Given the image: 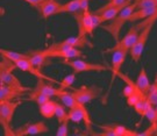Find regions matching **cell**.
I'll return each mask as SVG.
<instances>
[{"label": "cell", "instance_id": "6da1fadb", "mask_svg": "<svg viewBox=\"0 0 157 136\" xmlns=\"http://www.w3.org/2000/svg\"><path fill=\"white\" fill-rule=\"evenodd\" d=\"M61 99V101L63 102V105L65 107L69 108V118L70 121L78 123L82 120L85 122V126L87 128V130H91V116L89 111L86 109L84 104L79 102L72 94V91H64L61 96H58Z\"/></svg>", "mask_w": 157, "mask_h": 136}, {"label": "cell", "instance_id": "7a4b0ae2", "mask_svg": "<svg viewBox=\"0 0 157 136\" xmlns=\"http://www.w3.org/2000/svg\"><path fill=\"white\" fill-rule=\"evenodd\" d=\"M137 4H139V0H135L134 2L129 4L128 6H126L124 9L120 12L114 19H112L111 21H108L107 25L100 26L104 30H106V32H108L109 34L112 35L113 39L115 40V42L119 41V34H120L121 29H122L124 23L127 22V21H129L132 14H133L135 12V9L137 8Z\"/></svg>", "mask_w": 157, "mask_h": 136}, {"label": "cell", "instance_id": "3957f363", "mask_svg": "<svg viewBox=\"0 0 157 136\" xmlns=\"http://www.w3.org/2000/svg\"><path fill=\"white\" fill-rule=\"evenodd\" d=\"M14 69H17L15 63L2 56V59L0 63V81H1V84H6V85L13 86V87H17V89L23 90L26 92H29L30 89L23 86L21 84V81L14 76V74H13Z\"/></svg>", "mask_w": 157, "mask_h": 136}, {"label": "cell", "instance_id": "277c9868", "mask_svg": "<svg viewBox=\"0 0 157 136\" xmlns=\"http://www.w3.org/2000/svg\"><path fill=\"white\" fill-rule=\"evenodd\" d=\"M20 105L21 101H13V100L0 101V123L4 129L5 136H14V131L11 129V125L14 113L17 106Z\"/></svg>", "mask_w": 157, "mask_h": 136}, {"label": "cell", "instance_id": "5b68a950", "mask_svg": "<svg viewBox=\"0 0 157 136\" xmlns=\"http://www.w3.org/2000/svg\"><path fill=\"white\" fill-rule=\"evenodd\" d=\"M113 51V57H112V77H111V81H109V86H108V90H107L106 94L104 96V100L102 102L104 104H106V99L108 94H109V92L112 90V86H113V83H114V80L115 78L118 77L119 72H120V70H121V66L124 65V59H126V56H127V54H128V51L124 50V48H121L120 45L115 44L114 45V48L112 49Z\"/></svg>", "mask_w": 157, "mask_h": 136}, {"label": "cell", "instance_id": "8992f818", "mask_svg": "<svg viewBox=\"0 0 157 136\" xmlns=\"http://www.w3.org/2000/svg\"><path fill=\"white\" fill-rule=\"evenodd\" d=\"M152 26L154 25H150V26H147V27L141 29L137 40H136L134 45L129 50V55H130L132 59L135 63H137L140 61L141 56H142V54L144 51V48H146V44L147 42H148V39H149V35H150V32H151L152 29Z\"/></svg>", "mask_w": 157, "mask_h": 136}, {"label": "cell", "instance_id": "52a82bcc", "mask_svg": "<svg viewBox=\"0 0 157 136\" xmlns=\"http://www.w3.org/2000/svg\"><path fill=\"white\" fill-rule=\"evenodd\" d=\"M64 64L69 65L70 68L73 70V72L76 74H82V72H91V71H95V72H101V71H106L107 68L104 66L102 64L99 63H90L85 62L83 59H64Z\"/></svg>", "mask_w": 157, "mask_h": 136}, {"label": "cell", "instance_id": "ba28073f", "mask_svg": "<svg viewBox=\"0 0 157 136\" xmlns=\"http://www.w3.org/2000/svg\"><path fill=\"white\" fill-rule=\"evenodd\" d=\"M75 17L78 23L79 36H86V34L92 35L94 27H93V21H92V13L89 11V8L76 13Z\"/></svg>", "mask_w": 157, "mask_h": 136}, {"label": "cell", "instance_id": "9c48e42d", "mask_svg": "<svg viewBox=\"0 0 157 136\" xmlns=\"http://www.w3.org/2000/svg\"><path fill=\"white\" fill-rule=\"evenodd\" d=\"M73 96L82 104H89L97 99L100 93V89L97 86H82L79 89H71Z\"/></svg>", "mask_w": 157, "mask_h": 136}, {"label": "cell", "instance_id": "30bf717a", "mask_svg": "<svg viewBox=\"0 0 157 136\" xmlns=\"http://www.w3.org/2000/svg\"><path fill=\"white\" fill-rule=\"evenodd\" d=\"M15 65H17V69H19L20 71L28 72V74H33V76H35V77L40 78V79L48 80V81L54 83V84H57V85H59V83H61V81L55 80L54 78H51V77H49V76L44 74L41 70L35 68L33 64H32V62L29 61V58H26V59H21V61H19L17 63H15Z\"/></svg>", "mask_w": 157, "mask_h": 136}, {"label": "cell", "instance_id": "8fae6325", "mask_svg": "<svg viewBox=\"0 0 157 136\" xmlns=\"http://www.w3.org/2000/svg\"><path fill=\"white\" fill-rule=\"evenodd\" d=\"M14 136H25V135H39V134H44L48 131V127L44 122L40 121L35 123H27L20 128L13 129Z\"/></svg>", "mask_w": 157, "mask_h": 136}, {"label": "cell", "instance_id": "7c38bea8", "mask_svg": "<svg viewBox=\"0 0 157 136\" xmlns=\"http://www.w3.org/2000/svg\"><path fill=\"white\" fill-rule=\"evenodd\" d=\"M44 55L47 57H61L63 59H71V58H77V57L83 56V52L79 50L78 48H70V49H51L48 48L43 50Z\"/></svg>", "mask_w": 157, "mask_h": 136}, {"label": "cell", "instance_id": "4fadbf2b", "mask_svg": "<svg viewBox=\"0 0 157 136\" xmlns=\"http://www.w3.org/2000/svg\"><path fill=\"white\" fill-rule=\"evenodd\" d=\"M62 4L58 2L57 0H44L40 7L37 8L41 13V15L43 17L44 20H48V17H52V15H57L61 14V8H62Z\"/></svg>", "mask_w": 157, "mask_h": 136}, {"label": "cell", "instance_id": "5bb4252c", "mask_svg": "<svg viewBox=\"0 0 157 136\" xmlns=\"http://www.w3.org/2000/svg\"><path fill=\"white\" fill-rule=\"evenodd\" d=\"M140 32H141L140 27H139L137 25H135V26H133L132 28L129 29L128 33L124 35L121 40H119L115 44L120 45L121 48H124V50H127L129 52L130 48L134 45V43L136 42V40H137Z\"/></svg>", "mask_w": 157, "mask_h": 136}, {"label": "cell", "instance_id": "9a60e30c", "mask_svg": "<svg viewBox=\"0 0 157 136\" xmlns=\"http://www.w3.org/2000/svg\"><path fill=\"white\" fill-rule=\"evenodd\" d=\"M34 92L36 93H42V94H45V96H59L64 92V89L62 87H54L52 85L48 84V83H44V79H40L36 84V87L33 89Z\"/></svg>", "mask_w": 157, "mask_h": 136}, {"label": "cell", "instance_id": "2e32d148", "mask_svg": "<svg viewBox=\"0 0 157 136\" xmlns=\"http://www.w3.org/2000/svg\"><path fill=\"white\" fill-rule=\"evenodd\" d=\"M23 93H26V91L13 87V86L1 84L0 85V101H6V100H13L20 98Z\"/></svg>", "mask_w": 157, "mask_h": 136}, {"label": "cell", "instance_id": "e0dca14e", "mask_svg": "<svg viewBox=\"0 0 157 136\" xmlns=\"http://www.w3.org/2000/svg\"><path fill=\"white\" fill-rule=\"evenodd\" d=\"M29 55V61L32 62L34 66L36 69H39V70H42V68L44 66V65H48V64H50L49 62V57H47L44 55V52L43 50H33L28 52Z\"/></svg>", "mask_w": 157, "mask_h": 136}, {"label": "cell", "instance_id": "ac0fdd59", "mask_svg": "<svg viewBox=\"0 0 157 136\" xmlns=\"http://www.w3.org/2000/svg\"><path fill=\"white\" fill-rule=\"evenodd\" d=\"M101 129L107 131H112L115 136H136L139 135L136 131L130 130L126 126L121 125H106V126H100Z\"/></svg>", "mask_w": 157, "mask_h": 136}, {"label": "cell", "instance_id": "d6986e66", "mask_svg": "<svg viewBox=\"0 0 157 136\" xmlns=\"http://www.w3.org/2000/svg\"><path fill=\"white\" fill-rule=\"evenodd\" d=\"M136 85L137 87L140 89L147 96H148V93H149V91H150V81H149V78H148V76H147V71L144 66H142L140 70V74L137 76V79H136Z\"/></svg>", "mask_w": 157, "mask_h": 136}, {"label": "cell", "instance_id": "ffe728a7", "mask_svg": "<svg viewBox=\"0 0 157 136\" xmlns=\"http://www.w3.org/2000/svg\"><path fill=\"white\" fill-rule=\"evenodd\" d=\"M157 7H150V8H136L135 12L132 14V17L129 19L130 22H135V21H142L146 20L147 17H149L156 12Z\"/></svg>", "mask_w": 157, "mask_h": 136}, {"label": "cell", "instance_id": "44dd1931", "mask_svg": "<svg viewBox=\"0 0 157 136\" xmlns=\"http://www.w3.org/2000/svg\"><path fill=\"white\" fill-rule=\"evenodd\" d=\"M40 113L42 116H44L45 119H52L56 113V102L49 100L42 106H40Z\"/></svg>", "mask_w": 157, "mask_h": 136}, {"label": "cell", "instance_id": "7402d4cb", "mask_svg": "<svg viewBox=\"0 0 157 136\" xmlns=\"http://www.w3.org/2000/svg\"><path fill=\"white\" fill-rule=\"evenodd\" d=\"M0 52H1V56L6 57L7 59H10V61H12V62H14V63H17L19 61H21V59L29 58L28 54H21V52H17V51L1 49Z\"/></svg>", "mask_w": 157, "mask_h": 136}, {"label": "cell", "instance_id": "603a6c76", "mask_svg": "<svg viewBox=\"0 0 157 136\" xmlns=\"http://www.w3.org/2000/svg\"><path fill=\"white\" fill-rule=\"evenodd\" d=\"M63 44L69 45L71 48H82L87 44V40H86V36H77V37H69L67 40L61 41Z\"/></svg>", "mask_w": 157, "mask_h": 136}, {"label": "cell", "instance_id": "cb8c5ba5", "mask_svg": "<svg viewBox=\"0 0 157 136\" xmlns=\"http://www.w3.org/2000/svg\"><path fill=\"white\" fill-rule=\"evenodd\" d=\"M80 11V0H71L64 4L61 8V13H78Z\"/></svg>", "mask_w": 157, "mask_h": 136}, {"label": "cell", "instance_id": "d4e9b609", "mask_svg": "<svg viewBox=\"0 0 157 136\" xmlns=\"http://www.w3.org/2000/svg\"><path fill=\"white\" fill-rule=\"evenodd\" d=\"M51 96H45V94H42V93H36V92H34L33 90L30 91V93H29V96L28 99L29 100H33V101H35L37 105L40 106H42L43 104H45L47 101H49L50 100Z\"/></svg>", "mask_w": 157, "mask_h": 136}, {"label": "cell", "instance_id": "484cf974", "mask_svg": "<svg viewBox=\"0 0 157 136\" xmlns=\"http://www.w3.org/2000/svg\"><path fill=\"white\" fill-rule=\"evenodd\" d=\"M55 118L57 119L58 123H62L65 120H70V118H69V112H67L64 106H62V105L58 104V102H56V113H55Z\"/></svg>", "mask_w": 157, "mask_h": 136}, {"label": "cell", "instance_id": "4316f807", "mask_svg": "<svg viewBox=\"0 0 157 136\" xmlns=\"http://www.w3.org/2000/svg\"><path fill=\"white\" fill-rule=\"evenodd\" d=\"M148 99H149V101L151 102L154 106L157 105V74H156V77H155L154 83L151 84L150 91H149V93H148Z\"/></svg>", "mask_w": 157, "mask_h": 136}, {"label": "cell", "instance_id": "83f0119b", "mask_svg": "<svg viewBox=\"0 0 157 136\" xmlns=\"http://www.w3.org/2000/svg\"><path fill=\"white\" fill-rule=\"evenodd\" d=\"M143 118H147V120L150 123H157V111L156 107L151 105L150 107L146 111V113L143 114Z\"/></svg>", "mask_w": 157, "mask_h": 136}, {"label": "cell", "instance_id": "f1b7e54d", "mask_svg": "<svg viewBox=\"0 0 157 136\" xmlns=\"http://www.w3.org/2000/svg\"><path fill=\"white\" fill-rule=\"evenodd\" d=\"M76 72H73L71 74H67V77H64L62 80H61V83H59V87H62V89H71V86L72 84L75 83V80H76Z\"/></svg>", "mask_w": 157, "mask_h": 136}, {"label": "cell", "instance_id": "f546056e", "mask_svg": "<svg viewBox=\"0 0 157 136\" xmlns=\"http://www.w3.org/2000/svg\"><path fill=\"white\" fill-rule=\"evenodd\" d=\"M157 21V9L156 12L152 14V15H150L149 17H147L146 20H142L137 26L140 27V29L144 28V27H147V26H150V25H154V23Z\"/></svg>", "mask_w": 157, "mask_h": 136}, {"label": "cell", "instance_id": "4dcf8cb0", "mask_svg": "<svg viewBox=\"0 0 157 136\" xmlns=\"http://www.w3.org/2000/svg\"><path fill=\"white\" fill-rule=\"evenodd\" d=\"M150 7H157L156 0H139L137 8H150Z\"/></svg>", "mask_w": 157, "mask_h": 136}, {"label": "cell", "instance_id": "1f68e13d", "mask_svg": "<svg viewBox=\"0 0 157 136\" xmlns=\"http://www.w3.org/2000/svg\"><path fill=\"white\" fill-rule=\"evenodd\" d=\"M70 120H65L64 122L59 123V127L56 131L57 136H67V123H69Z\"/></svg>", "mask_w": 157, "mask_h": 136}, {"label": "cell", "instance_id": "d6a6232c", "mask_svg": "<svg viewBox=\"0 0 157 136\" xmlns=\"http://www.w3.org/2000/svg\"><path fill=\"white\" fill-rule=\"evenodd\" d=\"M26 2H28L29 5H32L33 7H35V8H39L40 5L44 1V0H25Z\"/></svg>", "mask_w": 157, "mask_h": 136}, {"label": "cell", "instance_id": "836d02e7", "mask_svg": "<svg viewBox=\"0 0 157 136\" xmlns=\"http://www.w3.org/2000/svg\"><path fill=\"white\" fill-rule=\"evenodd\" d=\"M156 2H157V0H156Z\"/></svg>", "mask_w": 157, "mask_h": 136}]
</instances>
